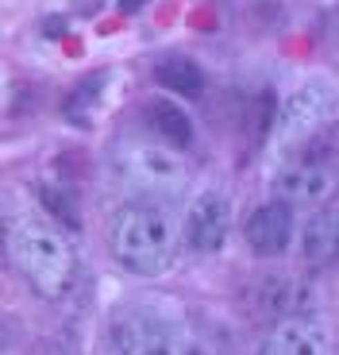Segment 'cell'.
I'll use <instances>...</instances> for the list:
<instances>
[{
  "instance_id": "obj_1",
  "label": "cell",
  "mask_w": 339,
  "mask_h": 355,
  "mask_svg": "<svg viewBox=\"0 0 339 355\" xmlns=\"http://www.w3.org/2000/svg\"><path fill=\"white\" fill-rule=\"evenodd\" d=\"M178 224L158 201H127L108 224V248L139 278L166 275L178 259Z\"/></svg>"
},
{
  "instance_id": "obj_2",
  "label": "cell",
  "mask_w": 339,
  "mask_h": 355,
  "mask_svg": "<svg viewBox=\"0 0 339 355\" xmlns=\"http://www.w3.org/2000/svg\"><path fill=\"white\" fill-rule=\"evenodd\" d=\"M12 251H16L19 270H24V278L31 282L35 293H43L46 302L70 297L73 282H77V255H73V243L54 224L46 220L16 224Z\"/></svg>"
},
{
  "instance_id": "obj_3",
  "label": "cell",
  "mask_w": 339,
  "mask_h": 355,
  "mask_svg": "<svg viewBox=\"0 0 339 355\" xmlns=\"http://www.w3.org/2000/svg\"><path fill=\"white\" fill-rule=\"evenodd\" d=\"M108 355H208V347L178 320L127 305L108 320Z\"/></svg>"
},
{
  "instance_id": "obj_4",
  "label": "cell",
  "mask_w": 339,
  "mask_h": 355,
  "mask_svg": "<svg viewBox=\"0 0 339 355\" xmlns=\"http://www.w3.org/2000/svg\"><path fill=\"white\" fill-rule=\"evenodd\" d=\"M108 166H112L120 186L139 193V201L178 197L189 178L185 159L166 143H120L108 159Z\"/></svg>"
},
{
  "instance_id": "obj_5",
  "label": "cell",
  "mask_w": 339,
  "mask_h": 355,
  "mask_svg": "<svg viewBox=\"0 0 339 355\" xmlns=\"http://www.w3.org/2000/svg\"><path fill=\"white\" fill-rule=\"evenodd\" d=\"M320 302L313 282H304L297 275H255L243 282L239 290V305L259 320H270V324H282V320L293 317H309Z\"/></svg>"
},
{
  "instance_id": "obj_6",
  "label": "cell",
  "mask_w": 339,
  "mask_h": 355,
  "mask_svg": "<svg viewBox=\"0 0 339 355\" xmlns=\"http://www.w3.org/2000/svg\"><path fill=\"white\" fill-rule=\"evenodd\" d=\"M336 108H339V93L331 81H324V78L304 81V85H297L286 97V105L274 112V135L282 143L309 139L316 128H324L336 116Z\"/></svg>"
},
{
  "instance_id": "obj_7",
  "label": "cell",
  "mask_w": 339,
  "mask_h": 355,
  "mask_svg": "<svg viewBox=\"0 0 339 355\" xmlns=\"http://www.w3.org/2000/svg\"><path fill=\"white\" fill-rule=\"evenodd\" d=\"M228 232H232V197L223 189L196 193L185 213V243L196 255H216L228 243Z\"/></svg>"
},
{
  "instance_id": "obj_8",
  "label": "cell",
  "mask_w": 339,
  "mask_h": 355,
  "mask_svg": "<svg viewBox=\"0 0 339 355\" xmlns=\"http://www.w3.org/2000/svg\"><path fill=\"white\" fill-rule=\"evenodd\" d=\"M274 193L289 209H324L336 193V170L324 162H293L274 178Z\"/></svg>"
},
{
  "instance_id": "obj_9",
  "label": "cell",
  "mask_w": 339,
  "mask_h": 355,
  "mask_svg": "<svg viewBox=\"0 0 339 355\" xmlns=\"http://www.w3.org/2000/svg\"><path fill=\"white\" fill-rule=\"evenodd\" d=\"M243 240H247L250 255L277 259L282 251L289 248V243H293V209H289L286 201H266V205H259V209L247 216Z\"/></svg>"
},
{
  "instance_id": "obj_10",
  "label": "cell",
  "mask_w": 339,
  "mask_h": 355,
  "mask_svg": "<svg viewBox=\"0 0 339 355\" xmlns=\"http://www.w3.org/2000/svg\"><path fill=\"white\" fill-rule=\"evenodd\" d=\"M259 355H331V332L313 317L282 320L259 340Z\"/></svg>"
},
{
  "instance_id": "obj_11",
  "label": "cell",
  "mask_w": 339,
  "mask_h": 355,
  "mask_svg": "<svg viewBox=\"0 0 339 355\" xmlns=\"http://www.w3.org/2000/svg\"><path fill=\"white\" fill-rule=\"evenodd\" d=\"M301 259L309 270H328L339 259V213L336 209H313L301 228Z\"/></svg>"
},
{
  "instance_id": "obj_12",
  "label": "cell",
  "mask_w": 339,
  "mask_h": 355,
  "mask_svg": "<svg viewBox=\"0 0 339 355\" xmlns=\"http://www.w3.org/2000/svg\"><path fill=\"white\" fill-rule=\"evenodd\" d=\"M143 116H147V124H151V132L158 135L166 147H174V151L193 147V120H189L170 97H151L143 105Z\"/></svg>"
},
{
  "instance_id": "obj_13",
  "label": "cell",
  "mask_w": 339,
  "mask_h": 355,
  "mask_svg": "<svg viewBox=\"0 0 339 355\" xmlns=\"http://www.w3.org/2000/svg\"><path fill=\"white\" fill-rule=\"evenodd\" d=\"M154 81L174 97H189V101L205 97V70L185 54H162L154 62Z\"/></svg>"
},
{
  "instance_id": "obj_14",
  "label": "cell",
  "mask_w": 339,
  "mask_h": 355,
  "mask_svg": "<svg viewBox=\"0 0 339 355\" xmlns=\"http://www.w3.org/2000/svg\"><path fill=\"white\" fill-rule=\"evenodd\" d=\"M147 0H120V12H139Z\"/></svg>"
},
{
  "instance_id": "obj_15",
  "label": "cell",
  "mask_w": 339,
  "mask_h": 355,
  "mask_svg": "<svg viewBox=\"0 0 339 355\" xmlns=\"http://www.w3.org/2000/svg\"><path fill=\"white\" fill-rule=\"evenodd\" d=\"M46 355H62V352H46Z\"/></svg>"
}]
</instances>
